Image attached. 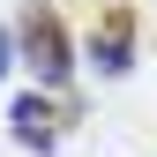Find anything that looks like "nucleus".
I'll return each instance as SVG.
<instances>
[{
	"label": "nucleus",
	"mask_w": 157,
	"mask_h": 157,
	"mask_svg": "<svg viewBox=\"0 0 157 157\" xmlns=\"http://www.w3.org/2000/svg\"><path fill=\"white\" fill-rule=\"evenodd\" d=\"M15 60H23L45 90L67 82L75 52H67V23H60V8H52V0H30V8H23V23H15Z\"/></svg>",
	"instance_id": "obj_1"
},
{
	"label": "nucleus",
	"mask_w": 157,
	"mask_h": 157,
	"mask_svg": "<svg viewBox=\"0 0 157 157\" xmlns=\"http://www.w3.org/2000/svg\"><path fill=\"white\" fill-rule=\"evenodd\" d=\"M90 67L97 75H127L135 67V8H105L90 30Z\"/></svg>",
	"instance_id": "obj_2"
},
{
	"label": "nucleus",
	"mask_w": 157,
	"mask_h": 157,
	"mask_svg": "<svg viewBox=\"0 0 157 157\" xmlns=\"http://www.w3.org/2000/svg\"><path fill=\"white\" fill-rule=\"evenodd\" d=\"M60 120H67V112L52 105V97H37V90L8 105V135H15L23 150H52V142H60Z\"/></svg>",
	"instance_id": "obj_3"
},
{
	"label": "nucleus",
	"mask_w": 157,
	"mask_h": 157,
	"mask_svg": "<svg viewBox=\"0 0 157 157\" xmlns=\"http://www.w3.org/2000/svg\"><path fill=\"white\" fill-rule=\"evenodd\" d=\"M8 67H15V37L0 30V75H8Z\"/></svg>",
	"instance_id": "obj_4"
}]
</instances>
